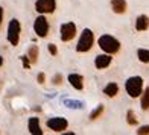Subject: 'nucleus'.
Listing matches in <instances>:
<instances>
[{"label": "nucleus", "mask_w": 149, "mask_h": 135, "mask_svg": "<svg viewBox=\"0 0 149 135\" xmlns=\"http://www.w3.org/2000/svg\"><path fill=\"white\" fill-rule=\"evenodd\" d=\"M143 94H140L141 96V100H140V105H141V109H149V87L145 90V91H141Z\"/></svg>", "instance_id": "nucleus-15"}, {"label": "nucleus", "mask_w": 149, "mask_h": 135, "mask_svg": "<svg viewBox=\"0 0 149 135\" xmlns=\"http://www.w3.org/2000/svg\"><path fill=\"white\" fill-rule=\"evenodd\" d=\"M2 20H3V8L0 6V26H2Z\"/></svg>", "instance_id": "nucleus-25"}, {"label": "nucleus", "mask_w": 149, "mask_h": 135, "mask_svg": "<svg viewBox=\"0 0 149 135\" xmlns=\"http://www.w3.org/2000/svg\"><path fill=\"white\" fill-rule=\"evenodd\" d=\"M139 135H145V134H149V126H141L140 129L137 131Z\"/></svg>", "instance_id": "nucleus-21"}, {"label": "nucleus", "mask_w": 149, "mask_h": 135, "mask_svg": "<svg viewBox=\"0 0 149 135\" xmlns=\"http://www.w3.org/2000/svg\"><path fill=\"white\" fill-rule=\"evenodd\" d=\"M117 93H119V87H117V84H114V82H110L104 88V94H107L108 97H114Z\"/></svg>", "instance_id": "nucleus-14"}, {"label": "nucleus", "mask_w": 149, "mask_h": 135, "mask_svg": "<svg viewBox=\"0 0 149 135\" xmlns=\"http://www.w3.org/2000/svg\"><path fill=\"white\" fill-rule=\"evenodd\" d=\"M61 82H63V76H61V75H56L55 78H53V84H56V85H59Z\"/></svg>", "instance_id": "nucleus-23"}, {"label": "nucleus", "mask_w": 149, "mask_h": 135, "mask_svg": "<svg viewBox=\"0 0 149 135\" xmlns=\"http://www.w3.org/2000/svg\"><path fill=\"white\" fill-rule=\"evenodd\" d=\"M99 46H100V49H102L104 52L110 53V55H113V53H116V52L120 50L119 39H116L111 35H102L99 38Z\"/></svg>", "instance_id": "nucleus-1"}, {"label": "nucleus", "mask_w": 149, "mask_h": 135, "mask_svg": "<svg viewBox=\"0 0 149 135\" xmlns=\"http://www.w3.org/2000/svg\"><path fill=\"white\" fill-rule=\"evenodd\" d=\"M69 126L67 120L64 117H53V118H49L47 120V127L55 132H63L65 131V127Z\"/></svg>", "instance_id": "nucleus-8"}, {"label": "nucleus", "mask_w": 149, "mask_h": 135, "mask_svg": "<svg viewBox=\"0 0 149 135\" xmlns=\"http://www.w3.org/2000/svg\"><path fill=\"white\" fill-rule=\"evenodd\" d=\"M28 126H29V132L32 135H43V131H41V127H40V120L37 117H31Z\"/></svg>", "instance_id": "nucleus-11"}, {"label": "nucleus", "mask_w": 149, "mask_h": 135, "mask_svg": "<svg viewBox=\"0 0 149 135\" xmlns=\"http://www.w3.org/2000/svg\"><path fill=\"white\" fill-rule=\"evenodd\" d=\"M20 21L18 20H11L9 21V26H8V41L12 44V46H17L18 44V39H20Z\"/></svg>", "instance_id": "nucleus-4"}, {"label": "nucleus", "mask_w": 149, "mask_h": 135, "mask_svg": "<svg viewBox=\"0 0 149 135\" xmlns=\"http://www.w3.org/2000/svg\"><path fill=\"white\" fill-rule=\"evenodd\" d=\"M104 112V105H99L97 108H96V109H94L91 114H90V118L91 120H94V118H97L99 116H100V114H102Z\"/></svg>", "instance_id": "nucleus-19"}, {"label": "nucleus", "mask_w": 149, "mask_h": 135, "mask_svg": "<svg viewBox=\"0 0 149 135\" xmlns=\"http://www.w3.org/2000/svg\"><path fill=\"white\" fill-rule=\"evenodd\" d=\"M47 50H49V52H50V55H53V56H55L56 53H58L56 46H55V44H49V46H47Z\"/></svg>", "instance_id": "nucleus-20"}, {"label": "nucleus", "mask_w": 149, "mask_h": 135, "mask_svg": "<svg viewBox=\"0 0 149 135\" xmlns=\"http://www.w3.org/2000/svg\"><path fill=\"white\" fill-rule=\"evenodd\" d=\"M76 35V26L74 23H64L59 28V37L63 41H70Z\"/></svg>", "instance_id": "nucleus-6"}, {"label": "nucleus", "mask_w": 149, "mask_h": 135, "mask_svg": "<svg viewBox=\"0 0 149 135\" xmlns=\"http://www.w3.org/2000/svg\"><path fill=\"white\" fill-rule=\"evenodd\" d=\"M126 118H128V125H131V126H134L137 123V116H135L134 111H131V109L126 112Z\"/></svg>", "instance_id": "nucleus-18"}, {"label": "nucleus", "mask_w": 149, "mask_h": 135, "mask_svg": "<svg viewBox=\"0 0 149 135\" xmlns=\"http://www.w3.org/2000/svg\"><path fill=\"white\" fill-rule=\"evenodd\" d=\"M2 64H3V58L0 56V67H2Z\"/></svg>", "instance_id": "nucleus-26"}, {"label": "nucleus", "mask_w": 149, "mask_h": 135, "mask_svg": "<svg viewBox=\"0 0 149 135\" xmlns=\"http://www.w3.org/2000/svg\"><path fill=\"white\" fill-rule=\"evenodd\" d=\"M22 61H23V65H24V69H29V58L28 56H22Z\"/></svg>", "instance_id": "nucleus-22"}, {"label": "nucleus", "mask_w": 149, "mask_h": 135, "mask_svg": "<svg viewBox=\"0 0 149 135\" xmlns=\"http://www.w3.org/2000/svg\"><path fill=\"white\" fill-rule=\"evenodd\" d=\"M33 30H35V33L38 37L44 38L47 35V32H49V23H47V20L44 15H40L37 17L35 23H33Z\"/></svg>", "instance_id": "nucleus-7"}, {"label": "nucleus", "mask_w": 149, "mask_h": 135, "mask_svg": "<svg viewBox=\"0 0 149 135\" xmlns=\"http://www.w3.org/2000/svg\"><path fill=\"white\" fill-rule=\"evenodd\" d=\"M110 64H111V55L110 53H108V55H99V56H96V59H94L96 69H107Z\"/></svg>", "instance_id": "nucleus-10"}, {"label": "nucleus", "mask_w": 149, "mask_h": 135, "mask_svg": "<svg viewBox=\"0 0 149 135\" xmlns=\"http://www.w3.org/2000/svg\"><path fill=\"white\" fill-rule=\"evenodd\" d=\"M149 28V18L148 15H139L137 20H135V29L139 32H143Z\"/></svg>", "instance_id": "nucleus-12"}, {"label": "nucleus", "mask_w": 149, "mask_h": 135, "mask_svg": "<svg viewBox=\"0 0 149 135\" xmlns=\"http://www.w3.org/2000/svg\"><path fill=\"white\" fill-rule=\"evenodd\" d=\"M111 8L116 14H123L126 11V2L125 0H111Z\"/></svg>", "instance_id": "nucleus-13"}, {"label": "nucleus", "mask_w": 149, "mask_h": 135, "mask_svg": "<svg viewBox=\"0 0 149 135\" xmlns=\"http://www.w3.org/2000/svg\"><path fill=\"white\" fill-rule=\"evenodd\" d=\"M56 8L55 0H37L35 2V9L40 14H52Z\"/></svg>", "instance_id": "nucleus-5"}, {"label": "nucleus", "mask_w": 149, "mask_h": 135, "mask_svg": "<svg viewBox=\"0 0 149 135\" xmlns=\"http://www.w3.org/2000/svg\"><path fill=\"white\" fill-rule=\"evenodd\" d=\"M69 82L74 90H82L84 88V78L81 75H76V73L69 75Z\"/></svg>", "instance_id": "nucleus-9"}, {"label": "nucleus", "mask_w": 149, "mask_h": 135, "mask_svg": "<svg viewBox=\"0 0 149 135\" xmlns=\"http://www.w3.org/2000/svg\"><path fill=\"white\" fill-rule=\"evenodd\" d=\"M137 58H139L140 62L148 64V62H149V50H146V49H139V50H137Z\"/></svg>", "instance_id": "nucleus-16"}, {"label": "nucleus", "mask_w": 149, "mask_h": 135, "mask_svg": "<svg viewBox=\"0 0 149 135\" xmlns=\"http://www.w3.org/2000/svg\"><path fill=\"white\" fill-rule=\"evenodd\" d=\"M28 58H29L31 62H37V59H38V47L37 46H32L31 49H29Z\"/></svg>", "instance_id": "nucleus-17"}, {"label": "nucleus", "mask_w": 149, "mask_h": 135, "mask_svg": "<svg viewBox=\"0 0 149 135\" xmlns=\"http://www.w3.org/2000/svg\"><path fill=\"white\" fill-rule=\"evenodd\" d=\"M93 32L90 29H84L82 33H81V38L78 41V46H76V50L79 53H84V52H88L91 47H93Z\"/></svg>", "instance_id": "nucleus-3"}, {"label": "nucleus", "mask_w": 149, "mask_h": 135, "mask_svg": "<svg viewBox=\"0 0 149 135\" xmlns=\"http://www.w3.org/2000/svg\"><path fill=\"white\" fill-rule=\"evenodd\" d=\"M125 88H126V93L130 94L131 97H139L141 94V91H143V79L140 76L130 78L125 84Z\"/></svg>", "instance_id": "nucleus-2"}, {"label": "nucleus", "mask_w": 149, "mask_h": 135, "mask_svg": "<svg viewBox=\"0 0 149 135\" xmlns=\"http://www.w3.org/2000/svg\"><path fill=\"white\" fill-rule=\"evenodd\" d=\"M37 80H38V84H44V73H40Z\"/></svg>", "instance_id": "nucleus-24"}]
</instances>
